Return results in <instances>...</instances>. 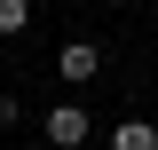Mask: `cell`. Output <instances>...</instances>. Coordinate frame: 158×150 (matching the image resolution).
<instances>
[{"instance_id": "cell-5", "label": "cell", "mask_w": 158, "mask_h": 150, "mask_svg": "<svg viewBox=\"0 0 158 150\" xmlns=\"http://www.w3.org/2000/svg\"><path fill=\"white\" fill-rule=\"evenodd\" d=\"M8 119H16V95H0V127H8Z\"/></svg>"}, {"instance_id": "cell-4", "label": "cell", "mask_w": 158, "mask_h": 150, "mask_svg": "<svg viewBox=\"0 0 158 150\" xmlns=\"http://www.w3.org/2000/svg\"><path fill=\"white\" fill-rule=\"evenodd\" d=\"M24 24H32V8H24V0H0V40H16Z\"/></svg>"}, {"instance_id": "cell-2", "label": "cell", "mask_w": 158, "mask_h": 150, "mask_svg": "<svg viewBox=\"0 0 158 150\" xmlns=\"http://www.w3.org/2000/svg\"><path fill=\"white\" fill-rule=\"evenodd\" d=\"M56 71L71 79V87H87V79L103 71V56H95V40H71V48H63V56H56Z\"/></svg>"}, {"instance_id": "cell-1", "label": "cell", "mask_w": 158, "mask_h": 150, "mask_svg": "<svg viewBox=\"0 0 158 150\" xmlns=\"http://www.w3.org/2000/svg\"><path fill=\"white\" fill-rule=\"evenodd\" d=\"M87 134H95V119L79 111V103H56V111H48V142H56V150H79Z\"/></svg>"}, {"instance_id": "cell-3", "label": "cell", "mask_w": 158, "mask_h": 150, "mask_svg": "<svg viewBox=\"0 0 158 150\" xmlns=\"http://www.w3.org/2000/svg\"><path fill=\"white\" fill-rule=\"evenodd\" d=\"M111 150H158V127H150V119H118V127H111Z\"/></svg>"}]
</instances>
